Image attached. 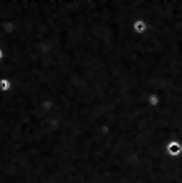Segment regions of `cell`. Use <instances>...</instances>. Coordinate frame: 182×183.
<instances>
[{
    "mask_svg": "<svg viewBox=\"0 0 182 183\" xmlns=\"http://www.w3.org/2000/svg\"><path fill=\"white\" fill-rule=\"evenodd\" d=\"M164 151H166V154L169 157H179L182 154V142L179 139H171L166 142Z\"/></svg>",
    "mask_w": 182,
    "mask_h": 183,
    "instance_id": "obj_1",
    "label": "cell"
},
{
    "mask_svg": "<svg viewBox=\"0 0 182 183\" xmlns=\"http://www.w3.org/2000/svg\"><path fill=\"white\" fill-rule=\"evenodd\" d=\"M131 31L136 34V36H144L146 31H148V23L140 16V18H136L131 23Z\"/></svg>",
    "mask_w": 182,
    "mask_h": 183,
    "instance_id": "obj_2",
    "label": "cell"
},
{
    "mask_svg": "<svg viewBox=\"0 0 182 183\" xmlns=\"http://www.w3.org/2000/svg\"><path fill=\"white\" fill-rule=\"evenodd\" d=\"M146 105L149 108H158L161 105V96H159L158 92H149L146 96Z\"/></svg>",
    "mask_w": 182,
    "mask_h": 183,
    "instance_id": "obj_3",
    "label": "cell"
},
{
    "mask_svg": "<svg viewBox=\"0 0 182 183\" xmlns=\"http://www.w3.org/2000/svg\"><path fill=\"white\" fill-rule=\"evenodd\" d=\"M10 88H12V82H10L8 79H2V80H0V90L8 92Z\"/></svg>",
    "mask_w": 182,
    "mask_h": 183,
    "instance_id": "obj_4",
    "label": "cell"
},
{
    "mask_svg": "<svg viewBox=\"0 0 182 183\" xmlns=\"http://www.w3.org/2000/svg\"><path fill=\"white\" fill-rule=\"evenodd\" d=\"M2 57H3V53H2V49H0V59H2Z\"/></svg>",
    "mask_w": 182,
    "mask_h": 183,
    "instance_id": "obj_5",
    "label": "cell"
}]
</instances>
